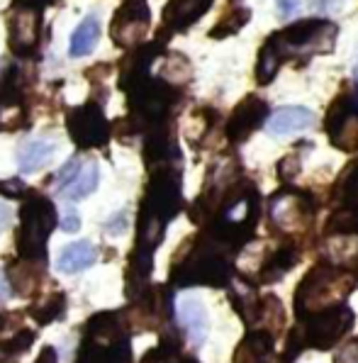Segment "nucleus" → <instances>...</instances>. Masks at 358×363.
I'll return each instance as SVG.
<instances>
[{
    "label": "nucleus",
    "mask_w": 358,
    "mask_h": 363,
    "mask_svg": "<svg viewBox=\"0 0 358 363\" xmlns=\"http://www.w3.org/2000/svg\"><path fill=\"white\" fill-rule=\"evenodd\" d=\"M178 322H181V327L186 329L188 339L195 346H200L208 339V329H210L208 310L193 295H186V298L178 300Z\"/></svg>",
    "instance_id": "f257e3e1"
},
{
    "label": "nucleus",
    "mask_w": 358,
    "mask_h": 363,
    "mask_svg": "<svg viewBox=\"0 0 358 363\" xmlns=\"http://www.w3.org/2000/svg\"><path fill=\"white\" fill-rule=\"evenodd\" d=\"M315 127V113L307 108H300V105H288V108H281L271 115L266 130L273 137H288V134H298Z\"/></svg>",
    "instance_id": "f03ea898"
},
{
    "label": "nucleus",
    "mask_w": 358,
    "mask_h": 363,
    "mask_svg": "<svg viewBox=\"0 0 358 363\" xmlns=\"http://www.w3.org/2000/svg\"><path fill=\"white\" fill-rule=\"evenodd\" d=\"M57 152V144L49 139H30L20 147L18 152V166L20 173H35L49 164Z\"/></svg>",
    "instance_id": "7ed1b4c3"
},
{
    "label": "nucleus",
    "mask_w": 358,
    "mask_h": 363,
    "mask_svg": "<svg viewBox=\"0 0 358 363\" xmlns=\"http://www.w3.org/2000/svg\"><path fill=\"white\" fill-rule=\"evenodd\" d=\"M98 259V251L88 239H81V242H74L69 247L61 249L59 259H57V268L61 273H78L91 268Z\"/></svg>",
    "instance_id": "20e7f679"
},
{
    "label": "nucleus",
    "mask_w": 358,
    "mask_h": 363,
    "mask_svg": "<svg viewBox=\"0 0 358 363\" xmlns=\"http://www.w3.org/2000/svg\"><path fill=\"white\" fill-rule=\"evenodd\" d=\"M100 42V20L98 15H88V18L81 20V25L74 30L71 35V44H69V54L74 59L88 57Z\"/></svg>",
    "instance_id": "39448f33"
},
{
    "label": "nucleus",
    "mask_w": 358,
    "mask_h": 363,
    "mask_svg": "<svg viewBox=\"0 0 358 363\" xmlns=\"http://www.w3.org/2000/svg\"><path fill=\"white\" fill-rule=\"evenodd\" d=\"M98 183H100L98 164H95V161H83L81 171L71 178V183L59 195H61V198H66V200H71V203H74V200H83V198H88L95 188H98Z\"/></svg>",
    "instance_id": "423d86ee"
},
{
    "label": "nucleus",
    "mask_w": 358,
    "mask_h": 363,
    "mask_svg": "<svg viewBox=\"0 0 358 363\" xmlns=\"http://www.w3.org/2000/svg\"><path fill=\"white\" fill-rule=\"evenodd\" d=\"M346 5V0H276V8L283 18H295L305 10L315 13H337Z\"/></svg>",
    "instance_id": "0eeeda50"
},
{
    "label": "nucleus",
    "mask_w": 358,
    "mask_h": 363,
    "mask_svg": "<svg viewBox=\"0 0 358 363\" xmlns=\"http://www.w3.org/2000/svg\"><path fill=\"white\" fill-rule=\"evenodd\" d=\"M32 339H35L32 332H22L13 339H3V342H0V363H10L13 359H18L22 351L30 349Z\"/></svg>",
    "instance_id": "6e6552de"
},
{
    "label": "nucleus",
    "mask_w": 358,
    "mask_h": 363,
    "mask_svg": "<svg viewBox=\"0 0 358 363\" xmlns=\"http://www.w3.org/2000/svg\"><path fill=\"white\" fill-rule=\"evenodd\" d=\"M81 166H83V159H81V156H74V159H69L64 166H61V171L57 173V193H61L66 186H69L71 178H74L76 173L81 171Z\"/></svg>",
    "instance_id": "1a4fd4ad"
},
{
    "label": "nucleus",
    "mask_w": 358,
    "mask_h": 363,
    "mask_svg": "<svg viewBox=\"0 0 358 363\" xmlns=\"http://www.w3.org/2000/svg\"><path fill=\"white\" fill-rule=\"evenodd\" d=\"M61 230L64 232H78L81 230V215L74 208H66L61 215Z\"/></svg>",
    "instance_id": "9d476101"
},
{
    "label": "nucleus",
    "mask_w": 358,
    "mask_h": 363,
    "mask_svg": "<svg viewBox=\"0 0 358 363\" xmlns=\"http://www.w3.org/2000/svg\"><path fill=\"white\" fill-rule=\"evenodd\" d=\"M22 268H25V271H35V273H39V271H44V264L39 266V264H35V261L25 259V261H22ZM18 290H22V293H30V290H32L30 276H25V283H22V286H20Z\"/></svg>",
    "instance_id": "9b49d317"
},
{
    "label": "nucleus",
    "mask_w": 358,
    "mask_h": 363,
    "mask_svg": "<svg viewBox=\"0 0 358 363\" xmlns=\"http://www.w3.org/2000/svg\"><path fill=\"white\" fill-rule=\"evenodd\" d=\"M10 222H13V210H10V205H5L3 200H0V232L8 230Z\"/></svg>",
    "instance_id": "f8f14e48"
},
{
    "label": "nucleus",
    "mask_w": 358,
    "mask_h": 363,
    "mask_svg": "<svg viewBox=\"0 0 358 363\" xmlns=\"http://www.w3.org/2000/svg\"><path fill=\"white\" fill-rule=\"evenodd\" d=\"M115 220L113 222H108V230H113V234H117V232H122L127 227V212H117V215H113Z\"/></svg>",
    "instance_id": "ddd939ff"
},
{
    "label": "nucleus",
    "mask_w": 358,
    "mask_h": 363,
    "mask_svg": "<svg viewBox=\"0 0 358 363\" xmlns=\"http://www.w3.org/2000/svg\"><path fill=\"white\" fill-rule=\"evenodd\" d=\"M13 298V288H10V283H8V278H5V273L0 271V300H10Z\"/></svg>",
    "instance_id": "4468645a"
},
{
    "label": "nucleus",
    "mask_w": 358,
    "mask_h": 363,
    "mask_svg": "<svg viewBox=\"0 0 358 363\" xmlns=\"http://www.w3.org/2000/svg\"><path fill=\"white\" fill-rule=\"evenodd\" d=\"M0 191H5V193H10V195H18V193H22V183L20 181L3 183V186H0Z\"/></svg>",
    "instance_id": "2eb2a0df"
}]
</instances>
